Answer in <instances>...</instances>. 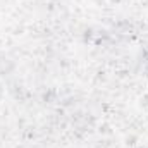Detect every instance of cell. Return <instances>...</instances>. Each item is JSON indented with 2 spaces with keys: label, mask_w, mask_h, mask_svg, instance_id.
Wrapping results in <instances>:
<instances>
[{
  "label": "cell",
  "mask_w": 148,
  "mask_h": 148,
  "mask_svg": "<svg viewBox=\"0 0 148 148\" xmlns=\"http://www.w3.org/2000/svg\"><path fill=\"white\" fill-rule=\"evenodd\" d=\"M3 95H5V91H3V88H2V84H0V102L3 100Z\"/></svg>",
  "instance_id": "6da1fadb"
}]
</instances>
